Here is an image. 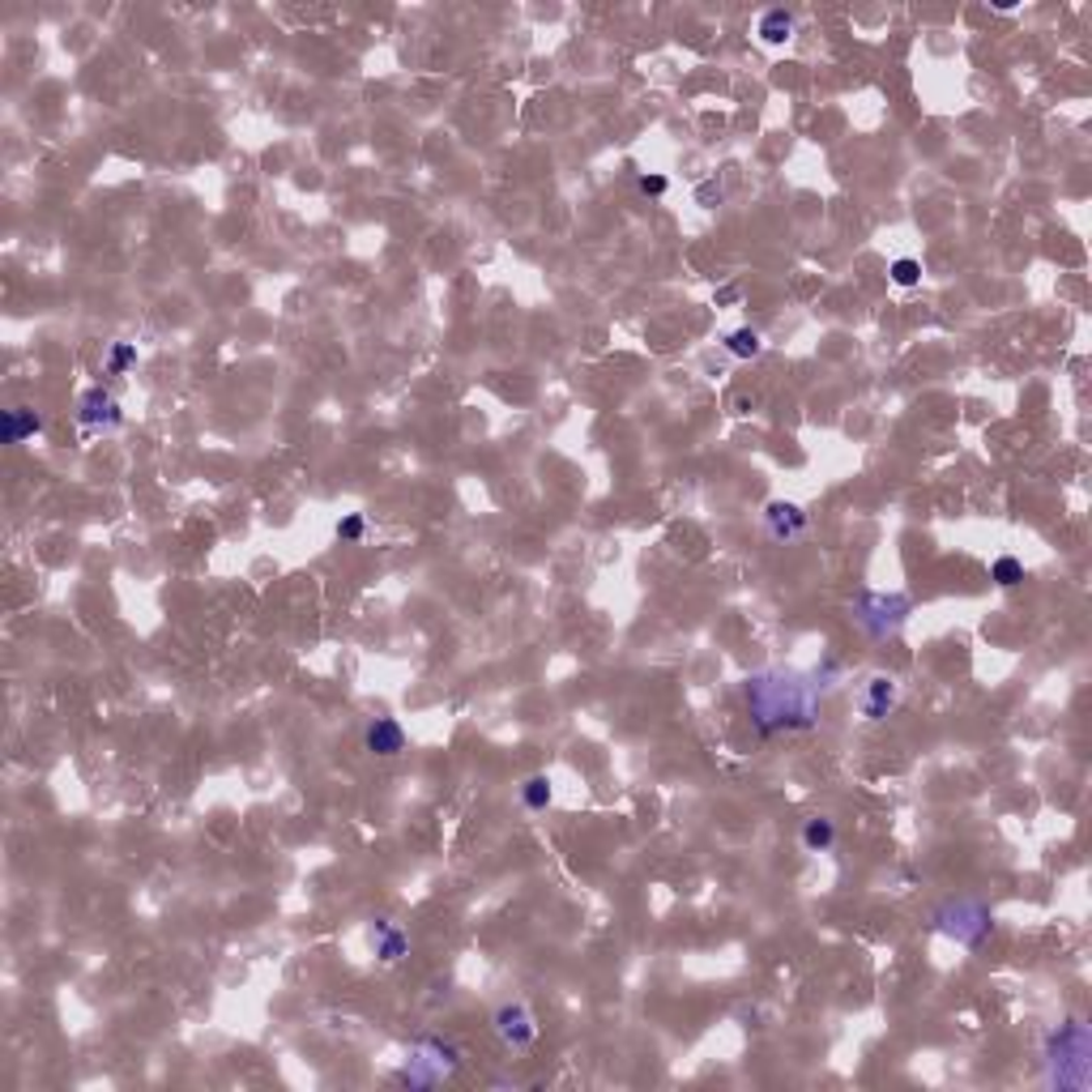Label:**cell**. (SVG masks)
Wrapping results in <instances>:
<instances>
[{
	"instance_id": "obj_1",
	"label": "cell",
	"mask_w": 1092,
	"mask_h": 1092,
	"mask_svg": "<svg viewBox=\"0 0 1092 1092\" xmlns=\"http://www.w3.org/2000/svg\"><path fill=\"white\" fill-rule=\"evenodd\" d=\"M743 700H747V717L756 726L760 738L772 734H802L820 726V700L824 691L816 687L811 675L802 671H756L743 683Z\"/></svg>"
},
{
	"instance_id": "obj_2",
	"label": "cell",
	"mask_w": 1092,
	"mask_h": 1092,
	"mask_svg": "<svg viewBox=\"0 0 1092 1092\" xmlns=\"http://www.w3.org/2000/svg\"><path fill=\"white\" fill-rule=\"evenodd\" d=\"M1041 1080L1059 1092H1080L1092 1080V1033L1080 1015H1067L1041 1037Z\"/></svg>"
},
{
	"instance_id": "obj_3",
	"label": "cell",
	"mask_w": 1092,
	"mask_h": 1092,
	"mask_svg": "<svg viewBox=\"0 0 1092 1092\" xmlns=\"http://www.w3.org/2000/svg\"><path fill=\"white\" fill-rule=\"evenodd\" d=\"M931 926L943 939H952V943L969 947V952H977V947L995 935V913H991V905H981L973 896H947L943 905H935Z\"/></svg>"
},
{
	"instance_id": "obj_4",
	"label": "cell",
	"mask_w": 1092,
	"mask_h": 1092,
	"mask_svg": "<svg viewBox=\"0 0 1092 1092\" xmlns=\"http://www.w3.org/2000/svg\"><path fill=\"white\" fill-rule=\"evenodd\" d=\"M913 615V597L901 589H862L854 597V623L870 641H892Z\"/></svg>"
},
{
	"instance_id": "obj_5",
	"label": "cell",
	"mask_w": 1092,
	"mask_h": 1092,
	"mask_svg": "<svg viewBox=\"0 0 1092 1092\" xmlns=\"http://www.w3.org/2000/svg\"><path fill=\"white\" fill-rule=\"evenodd\" d=\"M462 1059H466V1050L456 1045V1041H448V1037H418L414 1045H410V1063L402 1067V1084H410V1088H432V1084H440V1080H448L456 1067H462Z\"/></svg>"
},
{
	"instance_id": "obj_6",
	"label": "cell",
	"mask_w": 1092,
	"mask_h": 1092,
	"mask_svg": "<svg viewBox=\"0 0 1092 1092\" xmlns=\"http://www.w3.org/2000/svg\"><path fill=\"white\" fill-rule=\"evenodd\" d=\"M78 427H82L86 436L120 432V427H124V406L112 397V389H102V384H90V389L78 397Z\"/></svg>"
},
{
	"instance_id": "obj_7",
	"label": "cell",
	"mask_w": 1092,
	"mask_h": 1092,
	"mask_svg": "<svg viewBox=\"0 0 1092 1092\" xmlns=\"http://www.w3.org/2000/svg\"><path fill=\"white\" fill-rule=\"evenodd\" d=\"M491 1029H496V1037L508 1045V1050H530L538 1041V1020L530 1011V1003H500L496 1015H491Z\"/></svg>"
},
{
	"instance_id": "obj_8",
	"label": "cell",
	"mask_w": 1092,
	"mask_h": 1092,
	"mask_svg": "<svg viewBox=\"0 0 1092 1092\" xmlns=\"http://www.w3.org/2000/svg\"><path fill=\"white\" fill-rule=\"evenodd\" d=\"M806 521H811V517H806V508L794 504V500H768L764 504V534L777 547L798 542L806 534Z\"/></svg>"
},
{
	"instance_id": "obj_9",
	"label": "cell",
	"mask_w": 1092,
	"mask_h": 1092,
	"mask_svg": "<svg viewBox=\"0 0 1092 1092\" xmlns=\"http://www.w3.org/2000/svg\"><path fill=\"white\" fill-rule=\"evenodd\" d=\"M406 743H410V738H406V726L397 717H376L363 730V751L376 756V760H397L406 751Z\"/></svg>"
},
{
	"instance_id": "obj_10",
	"label": "cell",
	"mask_w": 1092,
	"mask_h": 1092,
	"mask_svg": "<svg viewBox=\"0 0 1092 1092\" xmlns=\"http://www.w3.org/2000/svg\"><path fill=\"white\" fill-rule=\"evenodd\" d=\"M901 700V683L892 675H870L862 687V717L866 721H888Z\"/></svg>"
},
{
	"instance_id": "obj_11",
	"label": "cell",
	"mask_w": 1092,
	"mask_h": 1092,
	"mask_svg": "<svg viewBox=\"0 0 1092 1092\" xmlns=\"http://www.w3.org/2000/svg\"><path fill=\"white\" fill-rule=\"evenodd\" d=\"M798 34V13L794 9H781V5H772L756 18V39L764 48H786L790 39Z\"/></svg>"
},
{
	"instance_id": "obj_12",
	"label": "cell",
	"mask_w": 1092,
	"mask_h": 1092,
	"mask_svg": "<svg viewBox=\"0 0 1092 1092\" xmlns=\"http://www.w3.org/2000/svg\"><path fill=\"white\" fill-rule=\"evenodd\" d=\"M372 947H376L380 965H402L410 956V935L389 918H376L372 922Z\"/></svg>"
},
{
	"instance_id": "obj_13",
	"label": "cell",
	"mask_w": 1092,
	"mask_h": 1092,
	"mask_svg": "<svg viewBox=\"0 0 1092 1092\" xmlns=\"http://www.w3.org/2000/svg\"><path fill=\"white\" fill-rule=\"evenodd\" d=\"M34 436H43V414H34L30 406H13L0 414V440L5 444H26Z\"/></svg>"
},
{
	"instance_id": "obj_14",
	"label": "cell",
	"mask_w": 1092,
	"mask_h": 1092,
	"mask_svg": "<svg viewBox=\"0 0 1092 1092\" xmlns=\"http://www.w3.org/2000/svg\"><path fill=\"white\" fill-rule=\"evenodd\" d=\"M836 845V824L828 816H811L802 820V850L806 854H828Z\"/></svg>"
},
{
	"instance_id": "obj_15",
	"label": "cell",
	"mask_w": 1092,
	"mask_h": 1092,
	"mask_svg": "<svg viewBox=\"0 0 1092 1092\" xmlns=\"http://www.w3.org/2000/svg\"><path fill=\"white\" fill-rule=\"evenodd\" d=\"M726 355H734V359L751 363V359H760V355H764V337H760L751 325L734 329V333H726Z\"/></svg>"
},
{
	"instance_id": "obj_16",
	"label": "cell",
	"mask_w": 1092,
	"mask_h": 1092,
	"mask_svg": "<svg viewBox=\"0 0 1092 1092\" xmlns=\"http://www.w3.org/2000/svg\"><path fill=\"white\" fill-rule=\"evenodd\" d=\"M521 802H525V811H547V806L555 802V786L547 772H534V777H525L521 786Z\"/></svg>"
},
{
	"instance_id": "obj_17",
	"label": "cell",
	"mask_w": 1092,
	"mask_h": 1092,
	"mask_svg": "<svg viewBox=\"0 0 1092 1092\" xmlns=\"http://www.w3.org/2000/svg\"><path fill=\"white\" fill-rule=\"evenodd\" d=\"M991 581L999 585V589H1020L1029 581V568L1025 563H1020L1015 555H999L995 563H991Z\"/></svg>"
},
{
	"instance_id": "obj_18",
	"label": "cell",
	"mask_w": 1092,
	"mask_h": 1092,
	"mask_svg": "<svg viewBox=\"0 0 1092 1092\" xmlns=\"http://www.w3.org/2000/svg\"><path fill=\"white\" fill-rule=\"evenodd\" d=\"M888 277L896 282L901 291H913L922 282V261H913V257H896L892 265H888Z\"/></svg>"
},
{
	"instance_id": "obj_19",
	"label": "cell",
	"mask_w": 1092,
	"mask_h": 1092,
	"mask_svg": "<svg viewBox=\"0 0 1092 1092\" xmlns=\"http://www.w3.org/2000/svg\"><path fill=\"white\" fill-rule=\"evenodd\" d=\"M811 679H816V687L828 696V691H832V687L845 679V666H840V657H836V653H824V661H820L816 671H811Z\"/></svg>"
},
{
	"instance_id": "obj_20",
	"label": "cell",
	"mask_w": 1092,
	"mask_h": 1092,
	"mask_svg": "<svg viewBox=\"0 0 1092 1092\" xmlns=\"http://www.w3.org/2000/svg\"><path fill=\"white\" fill-rule=\"evenodd\" d=\"M333 534H337V542H363V538H367V517H363V512H346V517L333 525Z\"/></svg>"
},
{
	"instance_id": "obj_21",
	"label": "cell",
	"mask_w": 1092,
	"mask_h": 1092,
	"mask_svg": "<svg viewBox=\"0 0 1092 1092\" xmlns=\"http://www.w3.org/2000/svg\"><path fill=\"white\" fill-rule=\"evenodd\" d=\"M132 363H137V346H132V342H116V346H112V355H108V372H112V376H124Z\"/></svg>"
},
{
	"instance_id": "obj_22",
	"label": "cell",
	"mask_w": 1092,
	"mask_h": 1092,
	"mask_svg": "<svg viewBox=\"0 0 1092 1092\" xmlns=\"http://www.w3.org/2000/svg\"><path fill=\"white\" fill-rule=\"evenodd\" d=\"M721 197H726V188H721L717 180H704V184L696 188V205H704V209H717Z\"/></svg>"
},
{
	"instance_id": "obj_23",
	"label": "cell",
	"mask_w": 1092,
	"mask_h": 1092,
	"mask_svg": "<svg viewBox=\"0 0 1092 1092\" xmlns=\"http://www.w3.org/2000/svg\"><path fill=\"white\" fill-rule=\"evenodd\" d=\"M637 184H641V193H645V197H653V201H657V197H666V193H671V180H666V175H657V171L641 175Z\"/></svg>"
},
{
	"instance_id": "obj_24",
	"label": "cell",
	"mask_w": 1092,
	"mask_h": 1092,
	"mask_svg": "<svg viewBox=\"0 0 1092 1092\" xmlns=\"http://www.w3.org/2000/svg\"><path fill=\"white\" fill-rule=\"evenodd\" d=\"M730 406H734V414H751V410H756V397H751V393H738Z\"/></svg>"
},
{
	"instance_id": "obj_25",
	"label": "cell",
	"mask_w": 1092,
	"mask_h": 1092,
	"mask_svg": "<svg viewBox=\"0 0 1092 1092\" xmlns=\"http://www.w3.org/2000/svg\"><path fill=\"white\" fill-rule=\"evenodd\" d=\"M738 299V287H726V291H717V303H734Z\"/></svg>"
}]
</instances>
